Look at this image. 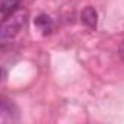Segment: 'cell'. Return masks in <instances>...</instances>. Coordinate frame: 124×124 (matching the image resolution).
Returning a JSON list of instances; mask_svg holds the SVG:
<instances>
[{
  "label": "cell",
  "instance_id": "6da1fadb",
  "mask_svg": "<svg viewBox=\"0 0 124 124\" xmlns=\"http://www.w3.org/2000/svg\"><path fill=\"white\" fill-rule=\"evenodd\" d=\"M28 19V13L23 9H16L13 13H10L8 18L3 19L2 23V32H0V41H2V47L6 44L12 42L15 37L25 28Z\"/></svg>",
  "mask_w": 124,
  "mask_h": 124
},
{
  "label": "cell",
  "instance_id": "7a4b0ae2",
  "mask_svg": "<svg viewBox=\"0 0 124 124\" xmlns=\"http://www.w3.org/2000/svg\"><path fill=\"white\" fill-rule=\"evenodd\" d=\"M19 120V111H18V107L6 99V98H2V105H0V123H15Z\"/></svg>",
  "mask_w": 124,
  "mask_h": 124
},
{
  "label": "cell",
  "instance_id": "3957f363",
  "mask_svg": "<svg viewBox=\"0 0 124 124\" xmlns=\"http://www.w3.org/2000/svg\"><path fill=\"white\" fill-rule=\"evenodd\" d=\"M80 19L82 22L89 28V29H95L98 25V13L92 6H86L82 13H80Z\"/></svg>",
  "mask_w": 124,
  "mask_h": 124
},
{
  "label": "cell",
  "instance_id": "277c9868",
  "mask_svg": "<svg viewBox=\"0 0 124 124\" xmlns=\"http://www.w3.org/2000/svg\"><path fill=\"white\" fill-rule=\"evenodd\" d=\"M34 23H35V26H37L42 34H50V32L53 31V26H54L53 19H51L48 15H45V13L38 15V16L35 18Z\"/></svg>",
  "mask_w": 124,
  "mask_h": 124
},
{
  "label": "cell",
  "instance_id": "5b68a950",
  "mask_svg": "<svg viewBox=\"0 0 124 124\" xmlns=\"http://www.w3.org/2000/svg\"><path fill=\"white\" fill-rule=\"evenodd\" d=\"M19 0H2V5H0V13H2V19L8 18L10 13H13L18 9Z\"/></svg>",
  "mask_w": 124,
  "mask_h": 124
},
{
  "label": "cell",
  "instance_id": "8992f818",
  "mask_svg": "<svg viewBox=\"0 0 124 124\" xmlns=\"http://www.w3.org/2000/svg\"><path fill=\"white\" fill-rule=\"evenodd\" d=\"M118 54H120V57L124 60V41L120 44V47H118Z\"/></svg>",
  "mask_w": 124,
  "mask_h": 124
}]
</instances>
